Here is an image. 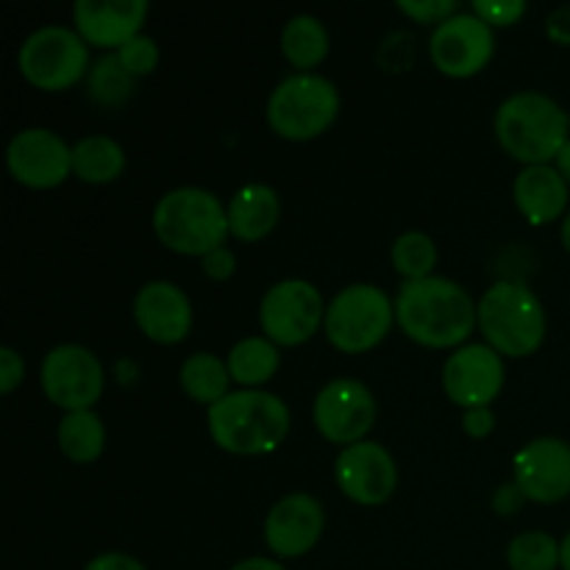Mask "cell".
Returning <instances> with one entry per match:
<instances>
[{"instance_id":"obj_1","label":"cell","mask_w":570,"mask_h":570,"mask_svg":"<svg viewBox=\"0 0 570 570\" xmlns=\"http://www.w3.org/2000/svg\"><path fill=\"white\" fill-rule=\"evenodd\" d=\"M395 321L412 343L426 348H462L479 317L468 289L451 278L429 276L401 284Z\"/></svg>"},{"instance_id":"obj_2","label":"cell","mask_w":570,"mask_h":570,"mask_svg":"<svg viewBox=\"0 0 570 570\" xmlns=\"http://www.w3.org/2000/svg\"><path fill=\"white\" fill-rule=\"evenodd\" d=\"M206 421L217 449L237 456H259L287 440L289 406L265 390H237L209 406Z\"/></svg>"},{"instance_id":"obj_3","label":"cell","mask_w":570,"mask_h":570,"mask_svg":"<svg viewBox=\"0 0 570 570\" xmlns=\"http://www.w3.org/2000/svg\"><path fill=\"white\" fill-rule=\"evenodd\" d=\"M495 137L527 167L549 165L570 139V117L543 92H515L495 111Z\"/></svg>"},{"instance_id":"obj_4","label":"cell","mask_w":570,"mask_h":570,"mask_svg":"<svg viewBox=\"0 0 570 570\" xmlns=\"http://www.w3.org/2000/svg\"><path fill=\"white\" fill-rule=\"evenodd\" d=\"M154 232L156 239L173 254L204 259L206 254L226 245L232 228H228V212L223 209L215 193L200 187H178L161 195L156 204Z\"/></svg>"},{"instance_id":"obj_5","label":"cell","mask_w":570,"mask_h":570,"mask_svg":"<svg viewBox=\"0 0 570 570\" xmlns=\"http://www.w3.org/2000/svg\"><path fill=\"white\" fill-rule=\"evenodd\" d=\"M479 328L501 356L534 354L546 340V312L538 295L515 278L495 282L476 306Z\"/></svg>"},{"instance_id":"obj_6","label":"cell","mask_w":570,"mask_h":570,"mask_svg":"<svg viewBox=\"0 0 570 570\" xmlns=\"http://www.w3.org/2000/svg\"><path fill=\"white\" fill-rule=\"evenodd\" d=\"M340 92L326 76L295 72L284 78L267 98V126L289 142H306L334 126Z\"/></svg>"},{"instance_id":"obj_7","label":"cell","mask_w":570,"mask_h":570,"mask_svg":"<svg viewBox=\"0 0 570 570\" xmlns=\"http://www.w3.org/2000/svg\"><path fill=\"white\" fill-rule=\"evenodd\" d=\"M395 323V304L373 284H351L326 306L328 343L343 354H365L376 348Z\"/></svg>"},{"instance_id":"obj_8","label":"cell","mask_w":570,"mask_h":570,"mask_svg":"<svg viewBox=\"0 0 570 570\" xmlns=\"http://www.w3.org/2000/svg\"><path fill=\"white\" fill-rule=\"evenodd\" d=\"M17 67L31 87L65 92L89 70V45L67 26H45L28 33L17 53Z\"/></svg>"},{"instance_id":"obj_9","label":"cell","mask_w":570,"mask_h":570,"mask_svg":"<svg viewBox=\"0 0 570 570\" xmlns=\"http://www.w3.org/2000/svg\"><path fill=\"white\" fill-rule=\"evenodd\" d=\"M326 321V306L315 284L284 278L273 284L259 304L262 332L276 345H304Z\"/></svg>"},{"instance_id":"obj_10","label":"cell","mask_w":570,"mask_h":570,"mask_svg":"<svg viewBox=\"0 0 570 570\" xmlns=\"http://www.w3.org/2000/svg\"><path fill=\"white\" fill-rule=\"evenodd\" d=\"M104 365L89 348L78 343L56 345L48 351L39 371L42 393L65 412L92 410L104 395Z\"/></svg>"},{"instance_id":"obj_11","label":"cell","mask_w":570,"mask_h":570,"mask_svg":"<svg viewBox=\"0 0 570 570\" xmlns=\"http://www.w3.org/2000/svg\"><path fill=\"white\" fill-rule=\"evenodd\" d=\"M376 399L371 387L362 384L360 379H334L317 393L312 417L315 426L328 443L334 445H354L365 440L376 423Z\"/></svg>"},{"instance_id":"obj_12","label":"cell","mask_w":570,"mask_h":570,"mask_svg":"<svg viewBox=\"0 0 570 570\" xmlns=\"http://www.w3.org/2000/svg\"><path fill=\"white\" fill-rule=\"evenodd\" d=\"M495 53L493 28L473 11H460L434 28L429 56L443 76L471 78L490 65Z\"/></svg>"},{"instance_id":"obj_13","label":"cell","mask_w":570,"mask_h":570,"mask_svg":"<svg viewBox=\"0 0 570 570\" xmlns=\"http://www.w3.org/2000/svg\"><path fill=\"white\" fill-rule=\"evenodd\" d=\"M504 360L488 343H468L445 360L443 390L462 410L490 406L504 387Z\"/></svg>"},{"instance_id":"obj_14","label":"cell","mask_w":570,"mask_h":570,"mask_svg":"<svg viewBox=\"0 0 570 570\" xmlns=\"http://www.w3.org/2000/svg\"><path fill=\"white\" fill-rule=\"evenodd\" d=\"M14 181L31 189H53L72 173V148L48 128H22L6 148Z\"/></svg>"},{"instance_id":"obj_15","label":"cell","mask_w":570,"mask_h":570,"mask_svg":"<svg viewBox=\"0 0 570 570\" xmlns=\"http://www.w3.org/2000/svg\"><path fill=\"white\" fill-rule=\"evenodd\" d=\"M334 479L345 499L360 507H379L399 488V468L384 445L362 440L340 451Z\"/></svg>"},{"instance_id":"obj_16","label":"cell","mask_w":570,"mask_h":570,"mask_svg":"<svg viewBox=\"0 0 570 570\" xmlns=\"http://www.w3.org/2000/svg\"><path fill=\"white\" fill-rule=\"evenodd\" d=\"M512 482L527 501L557 504L570 495V445L560 438H538L523 445L512 462Z\"/></svg>"},{"instance_id":"obj_17","label":"cell","mask_w":570,"mask_h":570,"mask_svg":"<svg viewBox=\"0 0 570 570\" xmlns=\"http://www.w3.org/2000/svg\"><path fill=\"white\" fill-rule=\"evenodd\" d=\"M326 515H323L321 501L309 493H289L267 512L265 521V543L282 560L309 554L321 540Z\"/></svg>"},{"instance_id":"obj_18","label":"cell","mask_w":570,"mask_h":570,"mask_svg":"<svg viewBox=\"0 0 570 570\" xmlns=\"http://www.w3.org/2000/svg\"><path fill=\"white\" fill-rule=\"evenodd\" d=\"M134 321L154 343L176 345L193 328V304L178 284L148 282L134 298Z\"/></svg>"},{"instance_id":"obj_19","label":"cell","mask_w":570,"mask_h":570,"mask_svg":"<svg viewBox=\"0 0 570 570\" xmlns=\"http://www.w3.org/2000/svg\"><path fill=\"white\" fill-rule=\"evenodd\" d=\"M148 17L145 0H78L72 9L76 31L92 48L120 50L134 39Z\"/></svg>"},{"instance_id":"obj_20","label":"cell","mask_w":570,"mask_h":570,"mask_svg":"<svg viewBox=\"0 0 570 570\" xmlns=\"http://www.w3.org/2000/svg\"><path fill=\"white\" fill-rule=\"evenodd\" d=\"M512 198H515L518 212L532 226H546L566 212L568 181L551 165L523 167L512 184Z\"/></svg>"},{"instance_id":"obj_21","label":"cell","mask_w":570,"mask_h":570,"mask_svg":"<svg viewBox=\"0 0 570 570\" xmlns=\"http://www.w3.org/2000/svg\"><path fill=\"white\" fill-rule=\"evenodd\" d=\"M226 212L234 237L243 239V243H259L278 226L282 200H278L276 189L267 187V184H245L228 200Z\"/></svg>"},{"instance_id":"obj_22","label":"cell","mask_w":570,"mask_h":570,"mask_svg":"<svg viewBox=\"0 0 570 570\" xmlns=\"http://www.w3.org/2000/svg\"><path fill=\"white\" fill-rule=\"evenodd\" d=\"M126 170V150L104 134H92L72 145V173L83 184H111Z\"/></svg>"},{"instance_id":"obj_23","label":"cell","mask_w":570,"mask_h":570,"mask_svg":"<svg viewBox=\"0 0 570 570\" xmlns=\"http://www.w3.org/2000/svg\"><path fill=\"white\" fill-rule=\"evenodd\" d=\"M282 53L298 72H312L328 56L326 26L312 14L293 17L282 31Z\"/></svg>"},{"instance_id":"obj_24","label":"cell","mask_w":570,"mask_h":570,"mask_svg":"<svg viewBox=\"0 0 570 570\" xmlns=\"http://www.w3.org/2000/svg\"><path fill=\"white\" fill-rule=\"evenodd\" d=\"M226 365L232 373V382L243 384L245 390H256L276 376L278 348L267 337H245L228 351Z\"/></svg>"},{"instance_id":"obj_25","label":"cell","mask_w":570,"mask_h":570,"mask_svg":"<svg viewBox=\"0 0 570 570\" xmlns=\"http://www.w3.org/2000/svg\"><path fill=\"white\" fill-rule=\"evenodd\" d=\"M178 382H181L184 393L193 401L206 406H215L228 395V382L232 373L228 365L215 354H193L184 360L181 371H178Z\"/></svg>"},{"instance_id":"obj_26","label":"cell","mask_w":570,"mask_h":570,"mask_svg":"<svg viewBox=\"0 0 570 570\" xmlns=\"http://www.w3.org/2000/svg\"><path fill=\"white\" fill-rule=\"evenodd\" d=\"M106 426L92 410L65 412L59 423V449L67 460L87 465L104 454Z\"/></svg>"},{"instance_id":"obj_27","label":"cell","mask_w":570,"mask_h":570,"mask_svg":"<svg viewBox=\"0 0 570 570\" xmlns=\"http://www.w3.org/2000/svg\"><path fill=\"white\" fill-rule=\"evenodd\" d=\"M434 265H438V245L429 234L406 232L393 243V267L406 282L429 278Z\"/></svg>"},{"instance_id":"obj_28","label":"cell","mask_w":570,"mask_h":570,"mask_svg":"<svg viewBox=\"0 0 570 570\" xmlns=\"http://www.w3.org/2000/svg\"><path fill=\"white\" fill-rule=\"evenodd\" d=\"M89 98L100 106H120L131 98L134 92V76L120 65L117 53L104 56L98 65L89 70L87 78Z\"/></svg>"},{"instance_id":"obj_29","label":"cell","mask_w":570,"mask_h":570,"mask_svg":"<svg viewBox=\"0 0 570 570\" xmlns=\"http://www.w3.org/2000/svg\"><path fill=\"white\" fill-rule=\"evenodd\" d=\"M512 570H557L560 568V543L549 532H523L507 549Z\"/></svg>"},{"instance_id":"obj_30","label":"cell","mask_w":570,"mask_h":570,"mask_svg":"<svg viewBox=\"0 0 570 570\" xmlns=\"http://www.w3.org/2000/svg\"><path fill=\"white\" fill-rule=\"evenodd\" d=\"M117 59H120V65L126 67L134 78L150 76V72L156 70V65H159V45L150 37H145V33H137V37L128 39V42L117 50Z\"/></svg>"},{"instance_id":"obj_31","label":"cell","mask_w":570,"mask_h":570,"mask_svg":"<svg viewBox=\"0 0 570 570\" xmlns=\"http://www.w3.org/2000/svg\"><path fill=\"white\" fill-rule=\"evenodd\" d=\"M529 6L523 0H476L471 6L473 14L479 20L488 22L490 28H507V26H515L523 14H527Z\"/></svg>"},{"instance_id":"obj_32","label":"cell","mask_w":570,"mask_h":570,"mask_svg":"<svg viewBox=\"0 0 570 570\" xmlns=\"http://www.w3.org/2000/svg\"><path fill=\"white\" fill-rule=\"evenodd\" d=\"M399 11L401 14L412 17L415 22H423V26H429V22H445L449 17L460 14V3L456 0H399Z\"/></svg>"},{"instance_id":"obj_33","label":"cell","mask_w":570,"mask_h":570,"mask_svg":"<svg viewBox=\"0 0 570 570\" xmlns=\"http://www.w3.org/2000/svg\"><path fill=\"white\" fill-rule=\"evenodd\" d=\"M22 379H26V362H22V356L14 348L3 345L0 348V393H14L22 384Z\"/></svg>"},{"instance_id":"obj_34","label":"cell","mask_w":570,"mask_h":570,"mask_svg":"<svg viewBox=\"0 0 570 570\" xmlns=\"http://www.w3.org/2000/svg\"><path fill=\"white\" fill-rule=\"evenodd\" d=\"M200 265H204V273L209 278L226 282V278H232L234 271H237V256H234V250H228L226 245H223V248L206 254L204 259H200Z\"/></svg>"},{"instance_id":"obj_35","label":"cell","mask_w":570,"mask_h":570,"mask_svg":"<svg viewBox=\"0 0 570 570\" xmlns=\"http://www.w3.org/2000/svg\"><path fill=\"white\" fill-rule=\"evenodd\" d=\"M495 426V417H493V410L490 406H479V410H465V415H462V429H465L468 438H488L490 432H493Z\"/></svg>"},{"instance_id":"obj_36","label":"cell","mask_w":570,"mask_h":570,"mask_svg":"<svg viewBox=\"0 0 570 570\" xmlns=\"http://www.w3.org/2000/svg\"><path fill=\"white\" fill-rule=\"evenodd\" d=\"M523 501H527V495L521 493V488H518L515 482L501 484L499 493L493 495V507L499 515H515V512L523 507Z\"/></svg>"},{"instance_id":"obj_37","label":"cell","mask_w":570,"mask_h":570,"mask_svg":"<svg viewBox=\"0 0 570 570\" xmlns=\"http://www.w3.org/2000/svg\"><path fill=\"white\" fill-rule=\"evenodd\" d=\"M83 570H148L134 557L120 554V551H109V554H98Z\"/></svg>"},{"instance_id":"obj_38","label":"cell","mask_w":570,"mask_h":570,"mask_svg":"<svg viewBox=\"0 0 570 570\" xmlns=\"http://www.w3.org/2000/svg\"><path fill=\"white\" fill-rule=\"evenodd\" d=\"M549 37L570 48V6H562L549 17Z\"/></svg>"},{"instance_id":"obj_39","label":"cell","mask_w":570,"mask_h":570,"mask_svg":"<svg viewBox=\"0 0 570 570\" xmlns=\"http://www.w3.org/2000/svg\"><path fill=\"white\" fill-rule=\"evenodd\" d=\"M232 570H287L278 560H271V557H248V560L237 562Z\"/></svg>"},{"instance_id":"obj_40","label":"cell","mask_w":570,"mask_h":570,"mask_svg":"<svg viewBox=\"0 0 570 570\" xmlns=\"http://www.w3.org/2000/svg\"><path fill=\"white\" fill-rule=\"evenodd\" d=\"M554 161H557V170H560V176L566 178L568 187H570V139H568V145L560 150V156H557Z\"/></svg>"},{"instance_id":"obj_41","label":"cell","mask_w":570,"mask_h":570,"mask_svg":"<svg viewBox=\"0 0 570 570\" xmlns=\"http://www.w3.org/2000/svg\"><path fill=\"white\" fill-rule=\"evenodd\" d=\"M560 557H562L560 568L562 570H570V532L566 534V540H562V543H560Z\"/></svg>"},{"instance_id":"obj_42","label":"cell","mask_w":570,"mask_h":570,"mask_svg":"<svg viewBox=\"0 0 570 570\" xmlns=\"http://www.w3.org/2000/svg\"><path fill=\"white\" fill-rule=\"evenodd\" d=\"M560 237H562V245H566V250L570 254V215L566 217V220H562V232H560Z\"/></svg>"}]
</instances>
